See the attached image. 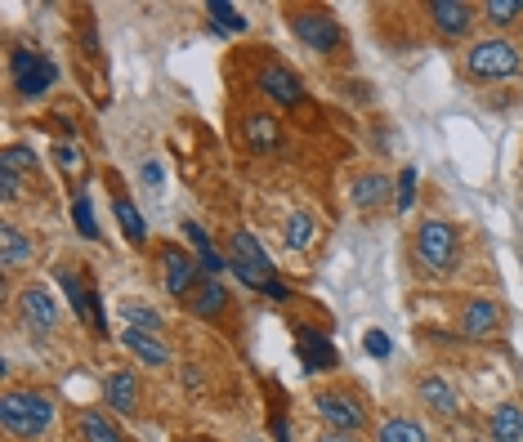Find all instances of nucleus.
<instances>
[{
	"label": "nucleus",
	"mask_w": 523,
	"mask_h": 442,
	"mask_svg": "<svg viewBox=\"0 0 523 442\" xmlns=\"http://www.w3.org/2000/svg\"><path fill=\"white\" fill-rule=\"evenodd\" d=\"M224 304H228V291L215 282V277H202V282H197V291L188 295V309H193L197 317H220Z\"/></svg>",
	"instance_id": "obj_18"
},
{
	"label": "nucleus",
	"mask_w": 523,
	"mask_h": 442,
	"mask_svg": "<svg viewBox=\"0 0 523 442\" xmlns=\"http://www.w3.org/2000/svg\"><path fill=\"white\" fill-rule=\"evenodd\" d=\"M456 228L448 224V219H425L421 228H416V259H421L430 273H452L456 268Z\"/></svg>",
	"instance_id": "obj_3"
},
{
	"label": "nucleus",
	"mask_w": 523,
	"mask_h": 442,
	"mask_svg": "<svg viewBox=\"0 0 523 442\" xmlns=\"http://www.w3.org/2000/svg\"><path fill=\"white\" fill-rule=\"evenodd\" d=\"M0 425H5V434L32 442L54 425V402L36 389H9L0 398Z\"/></svg>",
	"instance_id": "obj_1"
},
{
	"label": "nucleus",
	"mask_w": 523,
	"mask_h": 442,
	"mask_svg": "<svg viewBox=\"0 0 523 442\" xmlns=\"http://www.w3.org/2000/svg\"><path fill=\"white\" fill-rule=\"evenodd\" d=\"M112 215H117V224H121V233H126V242H130V246H144V242H148V224H144V215H139V210L130 206L126 197L112 201Z\"/></svg>",
	"instance_id": "obj_22"
},
{
	"label": "nucleus",
	"mask_w": 523,
	"mask_h": 442,
	"mask_svg": "<svg viewBox=\"0 0 523 442\" xmlns=\"http://www.w3.org/2000/svg\"><path fill=\"white\" fill-rule=\"evenodd\" d=\"M103 393H108V407L121 411V416H130V411H135V402H139V384H135L130 371H112L108 384H103Z\"/></svg>",
	"instance_id": "obj_19"
},
{
	"label": "nucleus",
	"mask_w": 523,
	"mask_h": 442,
	"mask_svg": "<svg viewBox=\"0 0 523 442\" xmlns=\"http://www.w3.org/2000/svg\"><path fill=\"white\" fill-rule=\"evenodd\" d=\"M318 442H358V438L354 434H322Z\"/></svg>",
	"instance_id": "obj_39"
},
{
	"label": "nucleus",
	"mask_w": 523,
	"mask_h": 442,
	"mask_svg": "<svg viewBox=\"0 0 523 442\" xmlns=\"http://www.w3.org/2000/svg\"><path fill=\"white\" fill-rule=\"evenodd\" d=\"M501 322V309L497 300H470L465 304V317H461V335L465 340H483V335H492Z\"/></svg>",
	"instance_id": "obj_14"
},
{
	"label": "nucleus",
	"mask_w": 523,
	"mask_h": 442,
	"mask_svg": "<svg viewBox=\"0 0 523 442\" xmlns=\"http://www.w3.org/2000/svg\"><path fill=\"white\" fill-rule=\"evenodd\" d=\"M228 268H233V273L242 277V286H251V291H264L269 282H278L264 246L255 242V233H246V228L228 233Z\"/></svg>",
	"instance_id": "obj_2"
},
{
	"label": "nucleus",
	"mask_w": 523,
	"mask_h": 442,
	"mask_svg": "<svg viewBox=\"0 0 523 442\" xmlns=\"http://www.w3.org/2000/svg\"><path fill=\"white\" fill-rule=\"evenodd\" d=\"M242 139L251 152H273V148H282V126L269 117V112H251L246 126H242Z\"/></svg>",
	"instance_id": "obj_15"
},
{
	"label": "nucleus",
	"mask_w": 523,
	"mask_h": 442,
	"mask_svg": "<svg viewBox=\"0 0 523 442\" xmlns=\"http://www.w3.org/2000/svg\"><path fill=\"white\" fill-rule=\"evenodd\" d=\"M465 67H470L474 81H506V76L519 72V50L510 41H479L470 54H465Z\"/></svg>",
	"instance_id": "obj_5"
},
{
	"label": "nucleus",
	"mask_w": 523,
	"mask_h": 442,
	"mask_svg": "<svg viewBox=\"0 0 523 442\" xmlns=\"http://www.w3.org/2000/svg\"><path fill=\"white\" fill-rule=\"evenodd\" d=\"M121 344H126L139 362H148V367H166V362H170V349H166V344H157V335H152V331H135V326H130V331L121 335Z\"/></svg>",
	"instance_id": "obj_17"
},
{
	"label": "nucleus",
	"mask_w": 523,
	"mask_h": 442,
	"mask_svg": "<svg viewBox=\"0 0 523 442\" xmlns=\"http://www.w3.org/2000/svg\"><path fill=\"white\" fill-rule=\"evenodd\" d=\"M121 313H126V322L135 326V331H157L161 326V317L152 309H144V304H121Z\"/></svg>",
	"instance_id": "obj_32"
},
{
	"label": "nucleus",
	"mask_w": 523,
	"mask_h": 442,
	"mask_svg": "<svg viewBox=\"0 0 523 442\" xmlns=\"http://www.w3.org/2000/svg\"><path fill=\"white\" fill-rule=\"evenodd\" d=\"M260 85L264 94H269L273 103H278V108H296V103H304V85H300V76L291 72V67H282V63H269L260 72Z\"/></svg>",
	"instance_id": "obj_11"
},
{
	"label": "nucleus",
	"mask_w": 523,
	"mask_h": 442,
	"mask_svg": "<svg viewBox=\"0 0 523 442\" xmlns=\"http://www.w3.org/2000/svg\"><path fill=\"white\" fill-rule=\"evenodd\" d=\"M18 309H23L27 331H36V335H50V331H54V322H59V304H54V300H50V291H41V286L23 291Z\"/></svg>",
	"instance_id": "obj_12"
},
{
	"label": "nucleus",
	"mask_w": 523,
	"mask_h": 442,
	"mask_svg": "<svg viewBox=\"0 0 523 442\" xmlns=\"http://www.w3.org/2000/svg\"><path fill=\"white\" fill-rule=\"evenodd\" d=\"M76 434H81V442H126V438H121V429L112 425L103 411H81V420H76Z\"/></svg>",
	"instance_id": "obj_21"
},
{
	"label": "nucleus",
	"mask_w": 523,
	"mask_h": 442,
	"mask_svg": "<svg viewBox=\"0 0 523 442\" xmlns=\"http://www.w3.org/2000/svg\"><path fill=\"white\" fill-rule=\"evenodd\" d=\"M349 197H354V206L372 210V206H380V201L389 197V179L385 175H358L354 184H349Z\"/></svg>",
	"instance_id": "obj_23"
},
{
	"label": "nucleus",
	"mask_w": 523,
	"mask_h": 442,
	"mask_svg": "<svg viewBox=\"0 0 523 442\" xmlns=\"http://www.w3.org/2000/svg\"><path fill=\"white\" fill-rule=\"evenodd\" d=\"M72 219H76V228H81V237H90V242L99 237V224H94V206H90V197H85V192L72 201Z\"/></svg>",
	"instance_id": "obj_31"
},
{
	"label": "nucleus",
	"mask_w": 523,
	"mask_h": 442,
	"mask_svg": "<svg viewBox=\"0 0 523 442\" xmlns=\"http://www.w3.org/2000/svg\"><path fill=\"white\" fill-rule=\"evenodd\" d=\"M9 72H14V90L27 94V99H36V94H45L54 85L59 67L45 59L41 50H14L9 54Z\"/></svg>",
	"instance_id": "obj_6"
},
{
	"label": "nucleus",
	"mask_w": 523,
	"mask_h": 442,
	"mask_svg": "<svg viewBox=\"0 0 523 442\" xmlns=\"http://www.w3.org/2000/svg\"><path fill=\"white\" fill-rule=\"evenodd\" d=\"M376 442H430V438H425V429L416 420H385L376 429Z\"/></svg>",
	"instance_id": "obj_26"
},
{
	"label": "nucleus",
	"mask_w": 523,
	"mask_h": 442,
	"mask_svg": "<svg viewBox=\"0 0 523 442\" xmlns=\"http://www.w3.org/2000/svg\"><path fill=\"white\" fill-rule=\"evenodd\" d=\"M300 340H304V367H336V349L322 335L300 331Z\"/></svg>",
	"instance_id": "obj_27"
},
{
	"label": "nucleus",
	"mask_w": 523,
	"mask_h": 442,
	"mask_svg": "<svg viewBox=\"0 0 523 442\" xmlns=\"http://www.w3.org/2000/svg\"><path fill=\"white\" fill-rule=\"evenodd\" d=\"M313 407H318V420L331 429V434H354L358 438V429L367 425V407L345 389H322L318 398H313Z\"/></svg>",
	"instance_id": "obj_4"
},
{
	"label": "nucleus",
	"mask_w": 523,
	"mask_h": 442,
	"mask_svg": "<svg viewBox=\"0 0 523 442\" xmlns=\"http://www.w3.org/2000/svg\"><path fill=\"white\" fill-rule=\"evenodd\" d=\"M32 255H36V246H32V237H27L23 228H14V224L0 228V268H5V273L32 264Z\"/></svg>",
	"instance_id": "obj_13"
},
{
	"label": "nucleus",
	"mask_w": 523,
	"mask_h": 442,
	"mask_svg": "<svg viewBox=\"0 0 523 442\" xmlns=\"http://www.w3.org/2000/svg\"><path fill=\"white\" fill-rule=\"evenodd\" d=\"M206 14H211L215 23L224 27V32H246V18L237 14V9L228 5V0H211V5H206Z\"/></svg>",
	"instance_id": "obj_29"
},
{
	"label": "nucleus",
	"mask_w": 523,
	"mask_h": 442,
	"mask_svg": "<svg viewBox=\"0 0 523 442\" xmlns=\"http://www.w3.org/2000/svg\"><path fill=\"white\" fill-rule=\"evenodd\" d=\"M144 184H148V188L161 184V166H157V161H148V166H144Z\"/></svg>",
	"instance_id": "obj_38"
},
{
	"label": "nucleus",
	"mask_w": 523,
	"mask_h": 442,
	"mask_svg": "<svg viewBox=\"0 0 523 442\" xmlns=\"http://www.w3.org/2000/svg\"><path fill=\"white\" fill-rule=\"evenodd\" d=\"M54 277H59V286L68 291V304H72V313L81 317V322H90L94 331H103V309H99V300H94L90 291H85V282H81V268H72V264H59L54 268Z\"/></svg>",
	"instance_id": "obj_8"
},
{
	"label": "nucleus",
	"mask_w": 523,
	"mask_h": 442,
	"mask_svg": "<svg viewBox=\"0 0 523 442\" xmlns=\"http://www.w3.org/2000/svg\"><path fill=\"white\" fill-rule=\"evenodd\" d=\"M412 206H416V170L407 166L398 175V210H412Z\"/></svg>",
	"instance_id": "obj_33"
},
{
	"label": "nucleus",
	"mask_w": 523,
	"mask_h": 442,
	"mask_svg": "<svg viewBox=\"0 0 523 442\" xmlns=\"http://www.w3.org/2000/svg\"><path fill=\"white\" fill-rule=\"evenodd\" d=\"M488 429L497 442H523V411L515 407V402H501V407L492 411Z\"/></svg>",
	"instance_id": "obj_20"
},
{
	"label": "nucleus",
	"mask_w": 523,
	"mask_h": 442,
	"mask_svg": "<svg viewBox=\"0 0 523 442\" xmlns=\"http://www.w3.org/2000/svg\"><path fill=\"white\" fill-rule=\"evenodd\" d=\"M519 14H523V0H488V5H483V18H488L492 27L515 23Z\"/></svg>",
	"instance_id": "obj_28"
},
{
	"label": "nucleus",
	"mask_w": 523,
	"mask_h": 442,
	"mask_svg": "<svg viewBox=\"0 0 523 442\" xmlns=\"http://www.w3.org/2000/svg\"><path fill=\"white\" fill-rule=\"evenodd\" d=\"M425 14H430V23L439 27V36H448V41H461L474 23V5H465V0H430Z\"/></svg>",
	"instance_id": "obj_10"
},
{
	"label": "nucleus",
	"mask_w": 523,
	"mask_h": 442,
	"mask_svg": "<svg viewBox=\"0 0 523 442\" xmlns=\"http://www.w3.org/2000/svg\"><path fill=\"white\" fill-rule=\"evenodd\" d=\"M282 233H287V246H291V251H309V242H313V233H318V224H313L309 210H296V215L287 219V228H282Z\"/></svg>",
	"instance_id": "obj_25"
},
{
	"label": "nucleus",
	"mask_w": 523,
	"mask_h": 442,
	"mask_svg": "<svg viewBox=\"0 0 523 442\" xmlns=\"http://www.w3.org/2000/svg\"><path fill=\"white\" fill-rule=\"evenodd\" d=\"M416 393H421V402H425V407H434V411H439V416H456V393L448 389V384H443L439 376H425L421 380V389H416Z\"/></svg>",
	"instance_id": "obj_24"
},
{
	"label": "nucleus",
	"mask_w": 523,
	"mask_h": 442,
	"mask_svg": "<svg viewBox=\"0 0 523 442\" xmlns=\"http://www.w3.org/2000/svg\"><path fill=\"white\" fill-rule=\"evenodd\" d=\"M54 161H59L63 170H76V161H81V157H76V148H68V143H59V148H54Z\"/></svg>",
	"instance_id": "obj_36"
},
{
	"label": "nucleus",
	"mask_w": 523,
	"mask_h": 442,
	"mask_svg": "<svg viewBox=\"0 0 523 442\" xmlns=\"http://www.w3.org/2000/svg\"><path fill=\"white\" fill-rule=\"evenodd\" d=\"M363 344H367V353H372V358H389V353H394V340H389L385 331H367Z\"/></svg>",
	"instance_id": "obj_34"
},
{
	"label": "nucleus",
	"mask_w": 523,
	"mask_h": 442,
	"mask_svg": "<svg viewBox=\"0 0 523 442\" xmlns=\"http://www.w3.org/2000/svg\"><path fill=\"white\" fill-rule=\"evenodd\" d=\"M291 32H296L300 45H309L318 54H331L340 45V23L327 9H300V14H291Z\"/></svg>",
	"instance_id": "obj_7"
},
{
	"label": "nucleus",
	"mask_w": 523,
	"mask_h": 442,
	"mask_svg": "<svg viewBox=\"0 0 523 442\" xmlns=\"http://www.w3.org/2000/svg\"><path fill=\"white\" fill-rule=\"evenodd\" d=\"M184 237L193 242L197 264H202V273H206V277H220L224 268H228V259H224L220 251H215V242L206 237V228H202V224H193V219H188V224H184Z\"/></svg>",
	"instance_id": "obj_16"
},
{
	"label": "nucleus",
	"mask_w": 523,
	"mask_h": 442,
	"mask_svg": "<svg viewBox=\"0 0 523 442\" xmlns=\"http://www.w3.org/2000/svg\"><path fill=\"white\" fill-rule=\"evenodd\" d=\"M264 295H269V300H282V304L291 300V291H287V286H282V282H269V286H264Z\"/></svg>",
	"instance_id": "obj_37"
},
{
	"label": "nucleus",
	"mask_w": 523,
	"mask_h": 442,
	"mask_svg": "<svg viewBox=\"0 0 523 442\" xmlns=\"http://www.w3.org/2000/svg\"><path fill=\"white\" fill-rule=\"evenodd\" d=\"M0 166L14 170V175H18V170H32L36 166V152L27 148V143H9V148L0 152Z\"/></svg>",
	"instance_id": "obj_30"
},
{
	"label": "nucleus",
	"mask_w": 523,
	"mask_h": 442,
	"mask_svg": "<svg viewBox=\"0 0 523 442\" xmlns=\"http://www.w3.org/2000/svg\"><path fill=\"white\" fill-rule=\"evenodd\" d=\"M0 201H18V175L0 166Z\"/></svg>",
	"instance_id": "obj_35"
},
{
	"label": "nucleus",
	"mask_w": 523,
	"mask_h": 442,
	"mask_svg": "<svg viewBox=\"0 0 523 442\" xmlns=\"http://www.w3.org/2000/svg\"><path fill=\"white\" fill-rule=\"evenodd\" d=\"M197 273H202V264L188 259L184 251H175V246L161 251V286H166L170 295H193L197 291Z\"/></svg>",
	"instance_id": "obj_9"
}]
</instances>
